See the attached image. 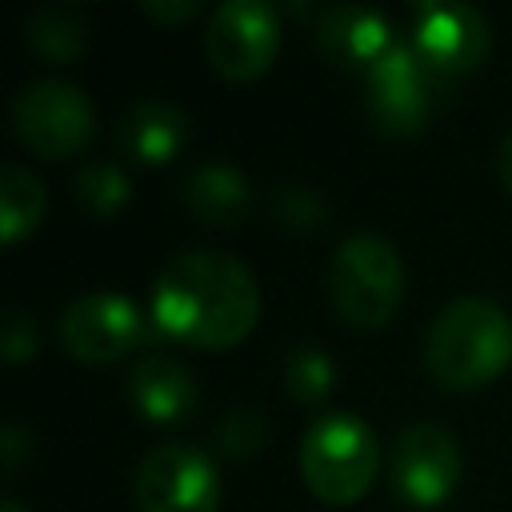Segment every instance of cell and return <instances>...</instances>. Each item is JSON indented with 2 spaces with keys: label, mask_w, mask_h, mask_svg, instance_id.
<instances>
[{
  "label": "cell",
  "mask_w": 512,
  "mask_h": 512,
  "mask_svg": "<svg viewBox=\"0 0 512 512\" xmlns=\"http://www.w3.org/2000/svg\"><path fill=\"white\" fill-rule=\"evenodd\" d=\"M24 40H28V48L36 56L60 64V60H76L88 48V28L72 8L48 4V8H36L24 20Z\"/></svg>",
  "instance_id": "cell-17"
},
{
  "label": "cell",
  "mask_w": 512,
  "mask_h": 512,
  "mask_svg": "<svg viewBox=\"0 0 512 512\" xmlns=\"http://www.w3.org/2000/svg\"><path fill=\"white\" fill-rule=\"evenodd\" d=\"M272 216L288 232H316L328 220V200L308 184H280L272 192Z\"/></svg>",
  "instance_id": "cell-21"
},
{
  "label": "cell",
  "mask_w": 512,
  "mask_h": 512,
  "mask_svg": "<svg viewBox=\"0 0 512 512\" xmlns=\"http://www.w3.org/2000/svg\"><path fill=\"white\" fill-rule=\"evenodd\" d=\"M132 500L140 512H216V460L188 440H164L144 452L132 480Z\"/></svg>",
  "instance_id": "cell-5"
},
{
  "label": "cell",
  "mask_w": 512,
  "mask_h": 512,
  "mask_svg": "<svg viewBox=\"0 0 512 512\" xmlns=\"http://www.w3.org/2000/svg\"><path fill=\"white\" fill-rule=\"evenodd\" d=\"M408 44L444 80V76H460V72H472L476 64H484L492 32H488V20L480 8L460 4V0H432L412 12Z\"/></svg>",
  "instance_id": "cell-11"
},
{
  "label": "cell",
  "mask_w": 512,
  "mask_h": 512,
  "mask_svg": "<svg viewBox=\"0 0 512 512\" xmlns=\"http://www.w3.org/2000/svg\"><path fill=\"white\" fill-rule=\"evenodd\" d=\"M424 364L440 388L472 392L512 364V316L488 296L444 304L424 336Z\"/></svg>",
  "instance_id": "cell-2"
},
{
  "label": "cell",
  "mask_w": 512,
  "mask_h": 512,
  "mask_svg": "<svg viewBox=\"0 0 512 512\" xmlns=\"http://www.w3.org/2000/svg\"><path fill=\"white\" fill-rule=\"evenodd\" d=\"M316 44L332 64L368 72L396 44V36L384 12L368 4H332L316 20Z\"/></svg>",
  "instance_id": "cell-12"
},
{
  "label": "cell",
  "mask_w": 512,
  "mask_h": 512,
  "mask_svg": "<svg viewBox=\"0 0 512 512\" xmlns=\"http://www.w3.org/2000/svg\"><path fill=\"white\" fill-rule=\"evenodd\" d=\"M44 208H48L44 180L32 168L8 160L0 168V240L16 244L28 232H36V224L44 220Z\"/></svg>",
  "instance_id": "cell-16"
},
{
  "label": "cell",
  "mask_w": 512,
  "mask_h": 512,
  "mask_svg": "<svg viewBox=\"0 0 512 512\" xmlns=\"http://www.w3.org/2000/svg\"><path fill=\"white\" fill-rule=\"evenodd\" d=\"M184 208L208 228H236L252 212V188L228 160H204L180 180Z\"/></svg>",
  "instance_id": "cell-14"
},
{
  "label": "cell",
  "mask_w": 512,
  "mask_h": 512,
  "mask_svg": "<svg viewBox=\"0 0 512 512\" xmlns=\"http://www.w3.org/2000/svg\"><path fill=\"white\" fill-rule=\"evenodd\" d=\"M336 384V364L324 348L300 344L284 356V392L296 404H320Z\"/></svg>",
  "instance_id": "cell-19"
},
{
  "label": "cell",
  "mask_w": 512,
  "mask_h": 512,
  "mask_svg": "<svg viewBox=\"0 0 512 512\" xmlns=\"http://www.w3.org/2000/svg\"><path fill=\"white\" fill-rule=\"evenodd\" d=\"M368 116L388 136H416L428 128L440 96V76L420 60L408 40H396L368 72Z\"/></svg>",
  "instance_id": "cell-7"
},
{
  "label": "cell",
  "mask_w": 512,
  "mask_h": 512,
  "mask_svg": "<svg viewBox=\"0 0 512 512\" xmlns=\"http://www.w3.org/2000/svg\"><path fill=\"white\" fill-rule=\"evenodd\" d=\"M72 196L92 216H116L132 200V176L116 160H88L72 176Z\"/></svg>",
  "instance_id": "cell-18"
},
{
  "label": "cell",
  "mask_w": 512,
  "mask_h": 512,
  "mask_svg": "<svg viewBox=\"0 0 512 512\" xmlns=\"http://www.w3.org/2000/svg\"><path fill=\"white\" fill-rule=\"evenodd\" d=\"M496 172H500L504 188L512 192V128H508V132H504V140H500V152H496Z\"/></svg>",
  "instance_id": "cell-25"
},
{
  "label": "cell",
  "mask_w": 512,
  "mask_h": 512,
  "mask_svg": "<svg viewBox=\"0 0 512 512\" xmlns=\"http://www.w3.org/2000/svg\"><path fill=\"white\" fill-rule=\"evenodd\" d=\"M280 48V20L268 0H224L208 16L204 52L224 80H256Z\"/></svg>",
  "instance_id": "cell-10"
},
{
  "label": "cell",
  "mask_w": 512,
  "mask_h": 512,
  "mask_svg": "<svg viewBox=\"0 0 512 512\" xmlns=\"http://www.w3.org/2000/svg\"><path fill=\"white\" fill-rule=\"evenodd\" d=\"M0 460H4V468H8V472L24 460V428L8 424V428L0 432Z\"/></svg>",
  "instance_id": "cell-24"
},
{
  "label": "cell",
  "mask_w": 512,
  "mask_h": 512,
  "mask_svg": "<svg viewBox=\"0 0 512 512\" xmlns=\"http://www.w3.org/2000/svg\"><path fill=\"white\" fill-rule=\"evenodd\" d=\"M0 348H4V360L8 364H24L36 356V324L24 308H12L4 316V332H0Z\"/></svg>",
  "instance_id": "cell-22"
},
{
  "label": "cell",
  "mask_w": 512,
  "mask_h": 512,
  "mask_svg": "<svg viewBox=\"0 0 512 512\" xmlns=\"http://www.w3.org/2000/svg\"><path fill=\"white\" fill-rule=\"evenodd\" d=\"M0 512H24V504H20V500H12V496H8V500H4V504H0Z\"/></svg>",
  "instance_id": "cell-26"
},
{
  "label": "cell",
  "mask_w": 512,
  "mask_h": 512,
  "mask_svg": "<svg viewBox=\"0 0 512 512\" xmlns=\"http://www.w3.org/2000/svg\"><path fill=\"white\" fill-rule=\"evenodd\" d=\"M388 484L408 508H436L460 484L456 436L432 420L408 424L388 452Z\"/></svg>",
  "instance_id": "cell-8"
},
{
  "label": "cell",
  "mask_w": 512,
  "mask_h": 512,
  "mask_svg": "<svg viewBox=\"0 0 512 512\" xmlns=\"http://www.w3.org/2000/svg\"><path fill=\"white\" fill-rule=\"evenodd\" d=\"M260 320V288L244 260L220 248L172 256L152 284V324L192 348H232Z\"/></svg>",
  "instance_id": "cell-1"
},
{
  "label": "cell",
  "mask_w": 512,
  "mask_h": 512,
  "mask_svg": "<svg viewBox=\"0 0 512 512\" xmlns=\"http://www.w3.org/2000/svg\"><path fill=\"white\" fill-rule=\"evenodd\" d=\"M128 400L152 424H176L196 408V376L172 352H144L128 368Z\"/></svg>",
  "instance_id": "cell-13"
},
{
  "label": "cell",
  "mask_w": 512,
  "mask_h": 512,
  "mask_svg": "<svg viewBox=\"0 0 512 512\" xmlns=\"http://www.w3.org/2000/svg\"><path fill=\"white\" fill-rule=\"evenodd\" d=\"M12 128L28 152L44 160H60L92 140L96 108L84 96V88L68 80H36L24 84L20 96L12 100Z\"/></svg>",
  "instance_id": "cell-6"
},
{
  "label": "cell",
  "mask_w": 512,
  "mask_h": 512,
  "mask_svg": "<svg viewBox=\"0 0 512 512\" xmlns=\"http://www.w3.org/2000/svg\"><path fill=\"white\" fill-rule=\"evenodd\" d=\"M140 8L160 24H184L200 12V0H144Z\"/></svg>",
  "instance_id": "cell-23"
},
{
  "label": "cell",
  "mask_w": 512,
  "mask_h": 512,
  "mask_svg": "<svg viewBox=\"0 0 512 512\" xmlns=\"http://www.w3.org/2000/svg\"><path fill=\"white\" fill-rule=\"evenodd\" d=\"M380 468L376 432L352 412H324L300 440V476L320 504L360 500Z\"/></svg>",
  "instance_id": "cell-4"
},
{
  "label": "cell",
  "mask_w": 512,
  "mask_h": 512,
  "mask_svg": "<svg viewBox=\"0 0 512 512\" xmlns=\"http://www.w3.org/2000/svg\"><path fill=\"white\" fill-rule=\"evenodd\" d=\"M268 444V416L260 408H232L212 424V448L224 460H248Z\"/></svg>",
  "instance_id": "cell-20"
},
{
  "label": "cell",
  "mask_w": 512,
  "mask_h": 512,
  "mask_svg": "<svg viewBox=\"0 0 512 512\" xmlns=\"http://www.w3.org/2000/svg\"><path fill=\"white\" fill-rule=\"evenodd\" d=\"M148 336L144 312L120 292H84L60 312V344L80 364H112Z\"/></svg>",
  "instance_id": "cell-9"
},
{
  "label": "cell",
  "mask_w": 512,
  "mask_h": 512,
  "mask_svg": "<svg viewBox=\"0 0 512 512\" xmlns=\"http://www.w3.org/2000/svg\"><path fill=\"white\" fill-rule=\"evenodd\" d=\"M328 296L344 324L384 328L404 300V260L396 244L376 232L340 240L328 264Z\"/></svg>",
  "instance_id": "cell-3"
},
{
  "label": "cell",
  "mask_w": 512,
  "mask_h": 512,
  "mask_svg": "<svg viewBox=\"0 0 512 512\" xmlns=\"http://www.w3.org/2000/svg\"><path fill=\"white\" fill-rule=\"evenodd\" d=\"M184 140H188V116L180 104L164 96L136 100L116 132L120 152H128L136 164H168L180 156Z\"/></svg>",
  "instance_id": "cell-15"
}]
</instances>
